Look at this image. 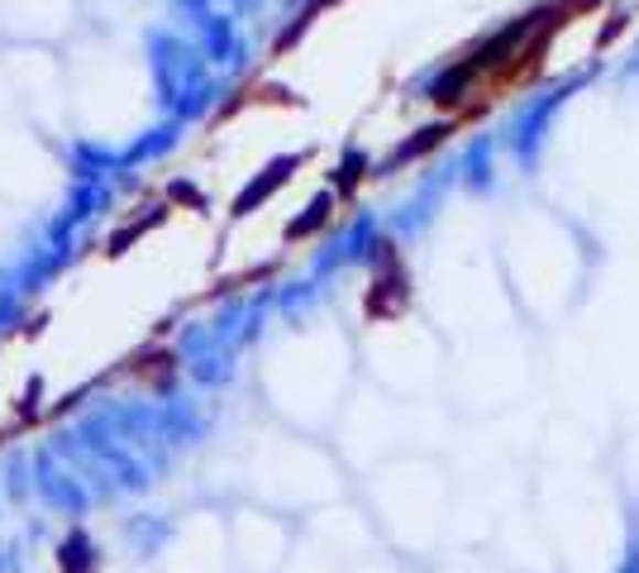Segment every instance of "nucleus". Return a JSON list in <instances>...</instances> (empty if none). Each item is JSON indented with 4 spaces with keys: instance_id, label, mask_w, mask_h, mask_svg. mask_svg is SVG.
I'll return each mask as SVG.
<instances>
[{
    "instance_id": "f03ea898",
    "label": "nucleus",
    "mask_w": 639,
    "mask_h": 573,
    "mask_svg": "<svg viewBox=\"0 0 639 573\" xmlns=\"http://www.w3.org/2000/svg\"><path fill=\"white\" fill-rule=\"evenodd\" d=\"M57 564H63V573H96V544L86 536H67Z\"/></svg>"
},
{
    "instance_id": "f257e3e1",
    "label": "nucleus",
    "mask_w": 639,
    "mask_h": 573,
    "mask_svg": "<svg viewBox=\"0 0 639 573\" xmlns=\"http://www.w3.org/2000/svg\"><path fill=\"white\" fill-rule=\"evenodd\" d=\"M292 167H296V158H282V163H272V167L263 172V177H258V182L249 186V192H243V196L235 201V215H249V210L258 206V201H263V196L272 192V186H282L286 177H292Z\"/></svg>"
},
{
    "instance_id": "7ed1b4c3",
    "label": "nucleus",
    "mask_w": 639,
    "mask_h": 573,
    "mask_svg": "<svg viewBox=\"0 0 639 573\" xmlns=\"http://www.w3.org/2000/svg\"><path fill=\"white\" fill-rule=\"evenodd\" d=\"M311 215H306V220H296L292 225V239H301V235H311V229L315 225H325V215H329V196H320V201H311V206H306Z\"/></svg>"
}]
</instances>
